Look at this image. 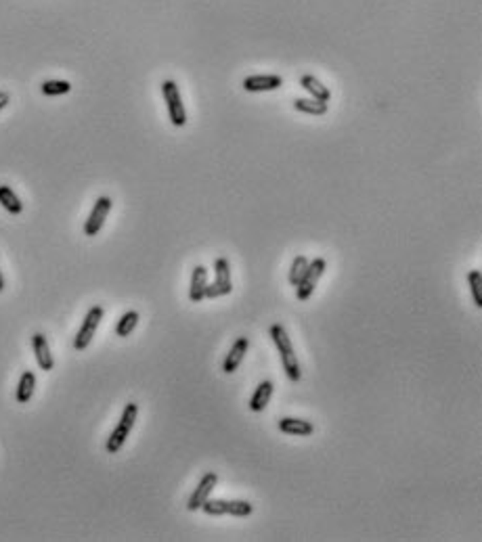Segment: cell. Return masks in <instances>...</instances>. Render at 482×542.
<instances>
[{
    "label": "cell",
    "instance_id": "1",
    "mask_svg": "<svg viewBox=\"0 0 482 542\" xmlns=\"http://www.w3.org/2000/svg\"><path fill=\"white\" fill-rule=\"evenodd\" d=\"M271 338H273V344L279 350L281 362H284V370L290 377V381H300L302 373H300V364H298V358H296V352H294V346H292V340L288 335V331L277 322V325L271 327Z\"/></svg>",
    "mask_w": 482,
    "mask_h": 542
},
{
    "label": "cell",
    "instance_id": "2",
    "mask_svg": "<svg viewBox=\"0 0 482 542\" xmlns=\"http://www.w3.org/2000/svg\"><path fill=\"white\" fill-rule=\"evenodd\" d=\"M137 416H139V404L135 402H128L122 410V416H119V423L115 425V429L111 432V436L107 438V444H105V450L109 454H115L122 450L126 438L130 436L135 423H137Z\"/></svg>",
    "mask_w": 482,
    "mask_h": 542
},
{
    "label": "cell",
    "instance_id": "3",
    "mask_svg": "<svg viewBox=\"0 0 482 542\" xmlns=\"http://www.w3.org/2000/svg\"><path fill=\"white\" fill-rule=\"evenodd\" d=\"M162 95H164V101H166V107H168V115H170V121L172 126L181 128L187 123V111H185V105H183V97H181V91L176 86L174 80H166L162 84Z\"/></svg>",
    "mask_w": 482,
    "mask_h": 542
},
{
    "label": "cell",
    "instance_id": "4",
    "mask_svg": "<svg viewBox=\"0 0 482 542\" xmlns=\"http://www.w3.org/2000/svg\"><path fill=\"white\" fill-rule=\"evenodd\" d=\"M325 268H328V262L323 258H317V260L308 262V268H306L304 276L296 285V298L300 302H306L312 296V291L317 289V285H319L321 276H323Z\"/></svg>",
    "mask_w": 482,
    "mask_h": 542
},
{
    "label": "cell",
    "instance_id": "5",
    "mask_svg": "<svg viewBox=\"0 0 482 542\" xmlns=\"http://www.w3.org/2000/svg\"><path fill=\"white\" fill-rule=\"evenodd\" d=\"M103 314H105L103 306H93V308L89 310V314L84 316L82 327H80L78 335H76V340H73V348H76L78 352H82V350H87V348L91 346V342H93V338H95V333H97V329H99V325H101V320H103Z\"/></svg>",
    "mask_w": 482,
    "mask_h": 542
},
{
    "label": "cell",
    "instance_id": "6",
    "mask_svg": "<svg viewBox=\"0 0 482 542\" xmlns=\"http://www.w3.org/2000/svg\"><path fill=\"white\" fill-rule=\"evenodd\" d=\"M214 274H216V281L212 285L206 287V298L214 300V298H220V296H227L233 291V283H231V264L227 258H218L216 264H214Z\"/></svg>",
    "mask_w": 482,
    "mask_h": 542
},
{
    "label": "cell",
    "instance_id": "7",
    "mask_svg": "<svg viewBox=\"0 0 482 542\" xmlns=\"http://www.w3.org/2000/svg\"><path fill=\"white\" fill-rule=\"evenodd\" d=\"M111 205H113V201L107 195H101L95 201L93 210H91L87 222H84V235L87 237H97L99 235V231L103 228V224H105V220H107V216L111 212Z\"/></svg>",
    "mask_w": 482,
    "mask_h": 542
},
{
    "label": "cell",
    "instance_id": "8",
    "mask_svg": "<svg viewBox=\"0 0 482 542\" xmlns=\"http://www.w3.org/2000/svg\"><path fill=\"white\" fill-rule=\"evenodd\" d=\"M216 482H218V475H216L214 471H208L202 480H199L197 488L193 490V494H191V498H189V503H187V509H189V511L202 509V505L210 498L212 490L216 488Z\"/></svg>",
    "mask_w": 482,
    "mask_h": 542
},
{
    "label": "cell",
    "instance_id": "9",
    "mask_svg": "<svg viewBox=\"0 0 482 542\" xmlns=\"http://www.w3.org/2000/svg\"><path fill=\"white\" fill-rule=\"evenodd\" d=\"M248 93H266V91H277L284 86V78L277 73H266V75H248L241 82Z\"/></svg>",
    "mask_w": 482,
    "mask_h": 542
},
{
    "label": "cell",
    "instance_id": "10",
    "mask_svg": "<svg viewBox=\"0 0 482 542\" xmlns=\"http://www.w3.org/2000/svg\"><path fill=\"white\" fill-rule=\"evenodd\" d=\"M32 346H34V356H36V362H38L40 370H53L55 360H53L49 342H47V338L43 335V333H34V335H32Z\"/></svg>",
    "mask_w": 482,
    "mask_h": 542
},
{
    "label": "cell",
    "instance_id": "11",
    "mask_svg": "<svg viewBox=\"0 0 482 542\" xmlns=\"http://www.w3.org/2000/svg\"><path fill=\"white\" fill-rule=\"evenodd\" d=\"M248 348H250V340L248 338H237L235 344L231 346L225 362H222V370L229 375V373H235L239 368V364L244 362L246 354H248Z\"/></svg>",
    "mask_w": 482,
    "mask_h": 542
},
{
    "label": "cell",
    "instance_id": "12",
    "mask_svg": "<svg viewBox=\"0 0 482 542\" xmlns=\"http://www.w3.org/2000/svg\"><path fill=\"white\" fill-rule=\"evenodd\" d=\"M206 287H208V268L195 266L191 272V287H189V300L193 304H199L206 300Z\"/></svg>",
    "mask_w": 482,
    "mask_h": 542
},
{
    "label": "cell",
    "instance_id": "13",
    "mask_svg": "<svg viewBox=\"0 0 482 542\" xmlns=\"http://www.w3.org/2000/svg\"><path fill=\"white\" fill-rule=\"evenodd\" d=\"M300 86L312 97V99H317V101H323V103H330V99H332V93H330V89L328 86H323L321 84V82L314 78V75H302L300 78Z\"/></svg>",
    "mask_w": 482,
    "mask_h": 542
},
{
    "label": "cell",
    "instance_id": "14",
    "mask_svg": "<svg viewBox=\"0 0 482 542\" xmlns=\"http://www.w3.org/2000/svg\"><path fill=\"white\" fill-rule=\"evenodd\" d=\"M312 423L304 419H294V416H286L279 421V432L290 434V436H310L312 434Z\"/></svg>",
    "mask_w": 482,
    "mask_h": 542
},
{
    "label": "cell",
    "instance_id": "15",
    "mask_svg": "<svg viewBox=\"0 0 482 542\" xmlns=\"http://www.w3.org/2000/svg\"><path fill=\"white\" fill-rule=\"evenodd\" d=\"M0 205H3L11 216H19V214L23 212V203H21V199H19L17 193H15L11 187H7V185H0Z\"/></svg>",
    "mask_w": 482,
    "mask_h": 542
},
{
    "label": "cell",
    "instance_id": "16",
    "mask_svg": "<svg viewBox=\"0 0 482 542\" xmlns=\"http://www.w3.org/2000/svg\"><path fill=\"white\" fill-rule=\"evenodd\" d=\"M34 388H36V375L32 370H23L21 379L17 384V394H15L17 402L19 404H27L32 400V396H34Z\"/></svg>",
    "mask_w": 482,
    "mask_h": 542
},
{
    "label": "cell",
    "instance_id": "17",
    "mask_svg": "<svg viewBox=\"0 0 482 542\" xmlns=\"http://www.w3.org/2000/svg\"><path fill=\"white\" fill-rule=\"evenodd\" d=\"M271 396H273V381H262L256 388V392H254V396L250 400V410L252 412H262L266 408Z\"/></svg>",
    "mask_w": 482,
    "mask_h": 542
},
{
    "label": "cell",
    "instance_id": "18",
    "mask_svg": "<svg viewBox=\"0 0 482 542\" xmlns=\"http://www.w3.org/2000/svg\"><path fill=\"white\" fill-rule=\"evenodd\" d=\"M139 312L137 310H128L126 314L119 316L117 325H115V335L117 338H128L130 333L135 331V327L139 325Z\"/></svg>",
    "mask_w": 482,
    "mask_h": 542
},
{
    "label": "cell",
    "instance_id": "19",
    "mask_svg": "<svg viewBox=\"0 0 482 542\" xmlns=\"http://www.w3.org/2000/svg\"><path fill=\"white\" fill-rule=\"evenodd\" d=\"M328 103L317 101V99H296L294 101V109L308 113V115H325L328 113Z\"/></svg>",
    "mask_w": 482,
    "mask_h": 542
},
{
    "label": "cell",
    "instance_id": "20",
    "mask_svg": "<svg viewBox=\"0 0 482 542\" xmlns=\"http://www.w3.org/2000/svg\"><path fill=\"white\" fill-rule=\"evenodd\" d=\"M45 97H59V95H67L71 91V84L67 80H47L43 86H40Z\"/></svg>",
    "mask_w": 482,
    "mask_h": 542
},
{
    "label": "cell",
    "instance_id": "21",
    "mask_svg": "<svg viewBox=\"0 0 482 542\" xmlns=\"http://www.w3.org/2000/svg\"><path fill=\"white\" fill-rule=\"evenodd\" d=\"M468 281H470V291H472L474 304L478 308H482V272L480 270H470L468 272Z\"/></svg>",
    "mask_w": 482,
    "mask_h": 542
},
{
    "label": "cell",
    "instance_id": "22",
    "mask_svg": "<svg viewBox=\"0 0 482 542\" xmlns=\"http://www.w3.org/2000/svg\"><path fill=\"white\" fill-rule=\"evenodd\" d=\"M254 511V507L248 500H227V513L233 517H248Z\"/></svg>",
    "mask_w": 482,
    "mask_h": 542
},
{
    "label": "cell",
    "instance_id": "23",
    "mask_svg": "<svg viewBox=\"0 0 482 542\" xmlns=\"http://www.w3.org/2000/svg\"><path fill=\"white\" fill-rule=\"evenodd\" d=\"M306 268H308V260L304 258V256H298L294 262H292V268H290V285H298L300 283V279L304 276V272H306Z\"/></svg>",
    "mask_w": 482,
    "mask_h": 542
},
{
    "label": "cell",
    "instance_id": "24",
    "mask_svg": "<svg viewBox=\"0 0 482 542\" xmlns=\"http://www.w3.org/2000/svg\"><path fill=\"white\" fill-rule=\"evenodd\" d=\"M202 511L206 515H227V500L222 498H208L206 503L202 505Z\"/></svg>",
    "mask_w": 482,
    "mask_h": 542
},
{
    "label": "cell",
    "instance_id": "25",
    "mask_svg": "<svg viewBox=\"0 0 482 542\" xmlns=\"http://www.w3.org/2000/svg\"><path fill=\"white\" fill-rule=\"evenodd\" d=\"M7 105H9V95L7 93H0V111H3Z\"/></svg>",
    "mask_w": 482,
    "mask_h": 542
},
{
    "label": "cell",
    "instance_id": "26",
    "mask_svg": "<svg viewBox=\"0 0 482 542\" xmlns=\"http://www.w3.org/2000/svg\"><path fill=\"white\" fill-rule=\"evenodd\" d=\"M5 289V276H3V272H0V291Z\"/></svg>",
    "mask_w": 482,
    "mask_h": 542
}]
</instances>
